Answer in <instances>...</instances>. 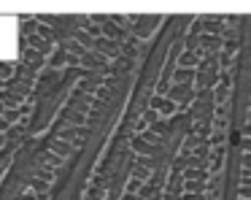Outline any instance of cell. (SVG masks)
<instances>
[{"instance_id":"1","label":"cell","mask_w":251,"mask_h":200,"mask_svg":"<svg viewBox=\"0 0 251 200\" xmlns=\"http://www.w3.org/2000/svg\"><path fill=\"white\" fill-rule=\"evenodd\" d=\"M151 108L157 114H165V116H168V114H173L176 108H178V103H173L170 97H159L157 95V97H151Z\"/></svg>"},{"instance_id":"2","label":"cell","mask_w":251,"mask_h":200,"mask_svg":"<svg viewBox=\"0 0 251 200\" xmlns=\"http://www.w3.org/2000/svg\"><path fill=\"white\" fill-rule=\"evenodd\" d=\"M170 100H181V103H186V100H192V89L189 86H184V84H173L170 86Z\"/></svg>"},{"instance_id":"3","label":"cell","mask_w":251,"mask_h":200,"mask_svg":"<svg viewBox=\"0 0 251 200\" xmlns=\"http://www.w3.org/2000/svg\"><path fill=\"white\" fill-rule=\"evenodd\" d=\"M173 81L176 84H184V86H189L192 81H195V70H189V68H178L173 73Z\"/></svg>"},{"instance_id":"4","label":"cell","mask_w":251,"mask_h":200,"mask_svg":"<svg viewBox=\"0 0 251 200\" xmlns=\"http://www.w3.org/2000/svg\"><path fill=\"white\" fill-rule=\"evenodd\" d=\"M195 65H197V57H195L192 52H184V54H181L178 68H189V70H195Z\"/></svg>"},{"instance_id":"5","label":"cell","mask_w":251,"mask_h":200,"mask_svg":"<svg viewBox=\"0 0 251 200\" xmlns=\"http://www.w3.org/2000/svg\"><path fill=\"white\" fill-rule=\"evenodd\" d=\"M132 146H135V151H141V154H151V146H149L146 141H141V138L132 141Z\"/></svg>"},{"instance_id":"6","label":"cell","mask_w":251,"mask_h":200,"mask_svg":"<svg viewBox=\"0 0 251 200\" xmlns=\"http://www.w3.org/2000/svg\"><path fill=\"white\" fill-rule=\"evenodd\" d=\"M138 195H141V200H154V198H157V189H154V187H141V192H138Z\"/></svg>"},{"instance_id":"7","label":"cell","mask_w":251,"mask_h":200,"mask_svg":"<svg viewBox=\"0 0 251 200\" xmlns=\"http://www.w3.org/2000/svg\"><path fill=\"white\" fill-rule=\"evenodd\" d=\"M30 43H33L35 49H41V52H46V49H49V43H46L44 38H38V35H30Z\"/></svg>"},{"instance_id":"8","label":"cell","mask_w":251,"mask_h":200,"mask_svg":"<svg viewBox=\"0 0 251 200\" xmlns=\"http://www.w3.org/2000/svg\"><path fill=\"white\" fill-rule=\"evenodd\" d=\"M200 41H202V46H208V49H216L219 46V38L216 35H202Z\"/></svg>"},{"instance_id":"9","label":"cell","mask_w":251,"mask_h":200,"mask_svg":"<svg viewBox=\"0 0 251 200\" xmlns=\"http://www.w3.org/2000/svg\"><path fill=\"white\" fill-rule=\"evenodd\" d=\"M8 76H11V65L0 62V79H8Z\"/></svg>"},{"instance_id":"10","label":"cell","mask_w":251,"mask_h":200,"mask_svg":"<svg viewBox=\"0 0 251 200\" xmlns=\"http://www.w3.org/2000/svg\"><path fill=\"white\" fill-rule=\"evenodd\" d=\"M132 173H135V178H146V176H149V171H146V168H141V165H138Z\"/></svg>"},{"instance_id":"11","label":"cell","mask_w":251,"mask_h":200,"mask_svg":"<svg viewBox=\"0 0 251 200\" xmlns=\"http://www.w3.org/2000/svg\"><path fill=\"white\" fill-rule=\"evenodd\" d=\"M186 178H202V171H184Z\"/></svg>"},{"instance_id":"12","label":"cell","mask_w":251,"mask_h":200,"mask_svg":"<svg viewBox=\"0 0 251 200\" xmlns=\"http://www.w3.org/2000/svg\"><path fill=\"white\" fill-rule=\"evenodd\" d=\"M238 192H240V200H246V198H251V187H240V189H238Z\"/></svg>"},{"instance_id":"13","label":"cell","mask_w":251,"mask_h":200,"mask_svg":"<svg viewBox=\"0 0 251 200\" xmlns=\"http://www.w3.org/2000/svg\"><path fill=\"white\" fill-rule=\"evenodd\" d=\"M184 200H202V195H197V192H189V195H184Z\"/></svg>"},{"instance_id":"14","label":"cell","mask_w":251,"mask_h":200,"mask_svg":"<svg viewBox=\"0 0 251 200\" xmlns=\"http://www.w3.org/2000/svg\"><path fill=\"white\" fill-rule=\"evenodd\" d=\"M17 116H19L17 111H6V122H14V119H17Z\"/></svg>"},{"instance_id":"15","label":"cell","mask_w":251,"mask_h":200,"mask_svg":"<svg viewBox=\"0 0 251 200\" xmlns=\"http://www.w3.org/2000/svg\"><path fill=\"white\" fill-rule=\"evenodd\" d=\"M240 146H243V149H246V154H251V138H246V141H243V143H240Z\"/></svg>"},{"instance_id":"16","label":"cell","mask_w":251,"mask_h":200,"mask_svg":"<svg viewBox=\"0 0 251 200\" xmlns=\"http://www.w3.org/2000/svg\"><path fill=\"white\" fill-rule=\"evenodd\" d=\"M205 27H208V30H211V32H216V30H219V22H208Z\"/></svg>"},{"instance_id":"17","label":"cell","mask_w":251,"mask_h":200,"mask_svg":"<svg viewBox=\"0 0 251 200\" xmlns=\"http://www.w3.org/2000/svg\"><path fill=\"white\" fill-rule=\"evenodd\" d=\"M122 200H141V198H138V195H132V192H127V195H125V198H122Z\"/></svg>"},{"instance_id":"18","label":"cell","mask_w":251,"mask_h":200,"mask_svg":"<svg viewBox=\"0 0 251 200\" xmlns=\"http://www.w3.org/2000/svg\"><path fill=\"white\" fill-rule=\"evenodd\" d=\"M22 200H38L35 195H22Z\"/></svg>"},{"instance_id":"19","label":"cell","mask_w":251,"mask_h":200,"mask_svg":"<svg viewBox=\"0 0 251 200\" xmlns=\"http://www.w3.org/2000/svg\"><path fill=\"white\" fill-rule=\"evenodd\" d=\"M8 127V122H6V119H0V130H6Z\"/></svg>"},{"instance_id":"20","label":"cell","mask_w":251,"mask_h":200,"mask_svg":"<svg viewBox=\"0 0 251 200\" xmlns=\"http://www.w3.org/2000/svg\"><path fill=\"white\" fill-rule=\"evenodd\" d=\"M246 135H251V124H249V127H246Z\"/></svg>"}]
</instances>
